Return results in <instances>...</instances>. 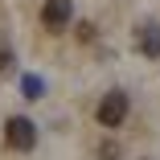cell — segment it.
<instances>
[{"mask_svg":"<svg viewBox=\"0 0 160 160\" xmlns=\"http://www.w3.org/2000/svg\"><path fill=\"white\" fill-rule=\"evenodd\" d=\"M127 119V94L123 90H107L103 103H99V123L103 127H119Z\"/></svg>","mask_w":160,"mask_h":160,"instance_id":"6da1fadb","label":"cell"},{"mask_svg":"<svg viewBox=\"0 0 160 160\" xmlns=\"http://www.w3.org/2000/svg\"><path fill=\"white\" fill-rule=\"evenodd\" d=\"M4 140H8L17 152H29V148L37 144V127L29 123L25 115H12V119H8V127H4Z\"/></svg>","mask_w":160,"mask_h":160,"instance_id":"7a4b0ae2","label":"cell"},{"mask_svg":"<svg viewBox=\"0 0 160 160\" xmlns=\"http://www.w3.org/2000/svg\"><path fill=\"white\" fill-rule=\"evenodd\" d=\"M70 17H74V0H45V8H41V25L53 29V33L66 29Z\"/></svg>","mask_w":160,"mask_h":160,"instance_id":"3957f363","label":"cell"},{"mask_svg":"<svg viewBox=\"0 0 160 160\" xmlns=\"http://www.w3.org/2000/svg\"><path fill=\"white\" fill-rule=\"evenodd\" d=\"M140 49L148 58H160V25H148L144 33H140Z\"/></svg>","mask_w":160,"mask_h":160,"instance_id":"277c9868","label":"cell"},{"mask_svg":"<svg viewBox=\"0 0 160 160\" xmlns=\"http://www.w3.org/2000/svg\"><path fill=\"white\" fill-rule=\"evenodd\" d=\"M21 90H25V99H41V90H45V82H41L37 74H25V78H21Z\"/></svg>","mask_w":160,"mask_h":160,"instance_id":"5b68a950","label":"cell"}]
</instances>
